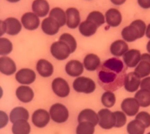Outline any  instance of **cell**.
I'll use <instances>...</instances> for the list:
<instances>
[{
  "instance_id": "4",
  "label": "cell",
  "mask_w": 150,
  "mask_h": 134,
  "mask_svg": "<svg viewBox=\"0 0 150 134\" xmlns=\"http://www.w3.org/2000/svg\"><path fill=\"white\" fill-rule=\"evenodd\" d=\"M73 88L76 91L89 94L93 92L96 88L95 82L91 79L81 76L76 78L73 82Z\"/></svg>"
},
{
  "instance_id": "27",
  "label": "cell",
  "mask_w": 150,
  "mask_h": 134,
  "mask_svg": "<svg viewBox=\"0 0 150 134\" xmlns=\"http://www.w3.org/2000/svg\"><path fill=\"white\" fill-rule=\"evenodd\" d=\"M84 67L89 71H94L98 69L100 64V59L97 55L89 54L84 59Z\"/></svg>"
},
{
  "instance_id": "10",
  "label": "cell",
  "mask_w": 150,
  "mask_h": 134,
  "mask_svg": "<svg viewBox=\"0 0 150 134\" xmlns=\"http://www.w3.org/2000/svg\"><path fill=\"white\" fill-rule=\"evenodd\" d=\"M139 105L138 101L133 98H128L123 100L121 105L123 111L127 116H133L139 111Z\"/></svg>"
},
{
  "instance_id": "14",
  "label": "cell",
  "mask_w": 150,
  "mask_h": 134,
  "mask_svg": "<svg viewBox=\"0 0 150 134\" xmlns=\"http://www.w3.org/2000/svg\"><path fill=\"white\" fill-rule=\"evenodd\" d=\"M50 120V116L47 112L44 109L36 110L33 114L32 122L34 125L39 128L45 127Z\"/></svg>"
},
{
  "instance_id": "6",
  "label": "cell",
  "mask_w": 150,
  "mask_h": 134,
  "mask_svg": "<svg viewBox=\"0 0 150 134\" xmlns=\"http://www.w3.org/2000/svg\"><path fill=\"white\" fill-rule=\"evenodd\" d=\"M98 124L103 129H110L115 127V117L113 112L108 109H103L98 113Z\"/></svg>"
},
{
  "instance_id": "42",
  "label": "cell",
  "mask_w": 150,
  "mask_h": 134,
  "mask_svg": "<svg viewBox=\"0 0 150 134\" xmlns=\"http://www.w3.org/2000/svg\"><path fill=\"white\" fill-rule=\"evenodd\" d=\"M113 4L117 6H120L124 4L126 0H110Z\"/></svg>"
},
{
  "instance_id": "37",
  "label": "cell",
  "mask_w": 150,
  "mask_h": 134,
  "mask_svg": "<svg viewBox=\"0 0 150 134\" xmlns=\"http://www.w3.org/2000/svg\"><path fill=\"white\" fill-rule=\"evenodd\" d=\"M12 49V43L9 40L5 38H0V55H8Z\"/></svg>"
},
{
  "instance_id": "21",
  "label": "cell",
  "mask_w": 150,
  "mask_h": 134,
  "mask_svg": "<svg viewBox=\"0 0 150 134\" xmlns=\"http://www.w3.org/2000/svg\"><path fill=\"white\" fill-rule=\"evenodd\" d=\"M16 71V66L14 61L7 56L0 58V71L6 75L14 73Z\"/></svg>"
},
{
  "instance_id": "38",
  "label": "cell",
  "mask_w": 150,
  "mask_h": 134,
  "mask_svg": "<svg viewBox=\"0 0 150 134\" xmlns=\"http://www.w3.org/2000/svg\"><path fill=\"white\" fill-rule=\"evenodd\" d=\"M115 117V128H120L124 126L127 122L126 115L122 112L116 111L114 112Z\"/></svg>"
},
{
  "instance_id": "44",
  "label": "cell",
  "mask_w": 150,
  "mask_h": 134,
  "mask_svg": "<svg viewBox=\"0 0 150 134\" xmlns=\"http://www.w3.org/2000/svg\"><path fill=\"white\" fill-rule=\"evenodd\" d=\"M146 49L149 53H150V40L148 42L147 45H146Z\"/></svg>"
},
{
  "instance_id": "18",
  "label": "cell",
  "mask_w": 150,
  "mask_h": 134,
  "mask_svg": "<svg viewBox=\"0 0 150 134\" xmlns=\"http://www.w3.org/2000/svg\"><path fill=\"white\" fill-rule=\"evenodd\" d=\"M105 16L107 23L110 26L117 27L121 23V14L118 9L115 8L109 9L105 13Z\"/></svg>"
},
{
  "instance_id": "32",
  "label": "cell",
  "mask_w": 150,
  "mask_h": 134,
  "mask_svg": "<svg viewBox=\"0 0 150 134\" xmlns=\"http://www.w3.org/2000/svg\"><path fill=\"white\" fill-rule=\"evenodd\" d=\"M145 129L144 125L136 119L131 121L127 127L129 134H144Z\"/></svg>"
},
{
  "instance_id": "43",
  "label": "cell",
  "mask_w": 150,
  "mask_h": 134,
  "mask_svg": "<svg viewBox=\"0 0 150 134\" xmlns=\"http://www.w3.org/2000/svg\"><path fill=\"white\" fill-rule=\"evenodd\" d=\"M145 33H146V37L150 38V23L147 26Z\"/></svg>"
},
{
  "instance_id": "8",
  "label": "cell",
  "mask_w": 150,
  "mask_h": 134,
  "mask_svg": "<svg viewBox=\"0 0 150 134\" xmlns=\"http://www.w3.org/2000/svg\"><path fill=\"white\" fill-rule=\"evenodd\" d=\"M134 72L140 78L150 75V54L145 53L141 55L140 62L136 67Z\"/></svg>"
},
{
  "instance_id": "40",
  "label": "cell",
  "mask_w": 150,
  "mask_h": 134,
  "mask_svg": "<svg viewBox=\"0 0 150 134\" xmlns=\"http://www.w3.org/2000/svg\"><path fill=\"white\" fill-rule=\"evenodd\" d=\"M140 88L150 91V76H148L142 80L140 83Z\"/></svg>"
},
{
  "instance_id": "7",
  "label": "cell",
  "mask_w": 150,
  "mask_h": 134,
  "mask_svg": "<svg viewBox=\"0 0 150 134\" xmlns=\"http://www.w3.org/2000/svg\"><path fill=\"white\" fill-rule=\"evenodd\" d=\"M50 114L53 120L57 123L65 122L69 116V111L65 106L57 103L52 106Z\"/></svg>"
},
{
  "instance_id": "41",
  "label": "cell",
  "mask_w": 150,
  "mask_h": 134,
  "mask_svg": "<svg viewBox=\"0 0 150 134\" xmlns=\"http://www.w3.org/2000/svg\"><path fill=\"white\" fill-rule=\"evenodd\" d=\"M138 4L144 9L150 8V0H137Z\"/></svg>"
},
{
  "instance_id": "33",
  "label": "cell",
  "mask_w": 150,
  "mask_h": 134,
  "mask_svg": "<svg viewBox=\"0 0 150 134\" xmlns=\"http://www.w3.org/2000/svg\"><path fill=\"white\" fill-rule=\"evenodd\" d=\"M95 126L89 122H83L79 123L76 129L77 134H93Z\"/></svg>"
},
{
  "instance_id": "11",
  "label": "cell",
  "mask_w": 150,
  "mask_h": 134,
  "mask_svg": "<svg viewBox=\"0 0 150 134\" xmlns=\"http://www.w3.org/2000/svg\"><path fill=\"white\" fill-rule=\"evenodd\" d=\"M21 21L23 27L29 30H34L37 29L40 23L38 16L32 12H27L23 14Z\"/></svg>"
},
{
  "instance_id": "22",
  "label": "cell",
  "mask_w": 150,
  "mask_h": 134,
  "mask_svg": "<svg viewBox=\"0 0 150 134\" xmlns=\"http://www.w3.org/2000/svg\"><path fill=\"white\" fill-rule=\"evenodd\" d=\"M98 114L92 109H87L81 111L78 116L79 123L83 122H90L96 126L98 123Z\"/></svg>"
},
{
  "instance_id": "46",
  "label": "cell",
  "mask_w": 150,
  "mask_h": 134,
  "mask_svg": "<svg viewBox=\"0 0 150 134\" xmlns=\"http://www.w3.org/2000/svg\"><path fill=\"white\" fill-rule=\"evenodd\" d=\"M147 134H150V132L148 133Z\"/></svg>"
},
{
  "instance_id": "28",
  "label": "cell",
  "mask_w": 150,
  "mask_h": 134,
  "mask_svg": "<svg viewBox=\"0 0 150 134\" xmlns=\"http://www.w3.org/2000/svg\"><path fill=\"white\" fill-rule=\"evenodd\" d=\"M29 118V114L28 110L21 107L14 108L12 110L10 115V121L13 123L19 120H24L27 121Z\"/></svg>"
},
{
  "instance_id": "17",
  "label": "cell",
  "mask_w": 150,
  "mask_h": 134,
  "mask_svg": "<svg viewBox=\"0 0 150 134\" xmlns=\"http://www.w3.org/2000/svg\"><path fill=\"white\" fill-rule=\"evenodd\" d=\"M141 53L139 50L132 49L126 52L123 56L125 65L129 68H134L140 62Z\"/></svg>"
},
{
  "instance_id": "20",
  "label": "cell",
  "mask_w": 150,
  "mask_h": 134,
  "mask_svg": "<svg viewBox=\"0 0 150 134\" xmlns=\"http://www.w3.org/2000/svg\"><path fill=\"white\" fill-rule=\"evenodd\" d=\"M65 71L69 76L77 77L83 73L84 67L83 64L77 60H71L68 62L65 66Z\"/></svg>"
},
{
  "instance_id": "2",
  "label": "cell",
  "mask_w": 150,
  "mask_h": 134,
  "mask_svg": "<svg viewBox=\"0 0 150 134\" xmlns=\"http://www.w3.org/2000/svg\"><path fill=\"white\" fill-rule=\"evenodd\" d=\"M146 29V24L144 21L140 19L135 20L122 29V37L127 42H133L144 36Z\"/></svg>"
},
{
  "instance_id": "23",
  "label": "cell",
  "mask_w": 150,
  "mask_h": 134,
  "mask_svg": "<svg viewBox=\"0 0 150 134\" xmlns=\"http://www.w3.org/2000/svg\"><path fill=\"white\" fill-rule=\"evenodd\" d=\"M16 94L18 98L23 103H28L33 98L34 94L31 88L22 86L16 89Z\"/></svg>"
},
{
  "instance_id": "1",
  "label": "cell",
  "mask_w": 150,
  "mask_h": 134,
  "mask_svg": "<svg viewBox=\"0 0 150 134\" xmlns=\"http://www.w3.org/2000/svg\"><path fill=\"white\" fill-rule=\"evenodd\" d=\"M126 70L120 59L115 57L109 59L97 69L98 83L104 90L115 91L124 85Z\"/></svg>"
},
{
  "instance_id": "45",
  "label": "cell",
  "mask_w": 150,
  "mask_h": 134,
  "mask_svg": "<svg viewBox=\"0 0 150 134\" xmlns=\"http://www.w3.org/2000/svg\"><path fill=\"white\" fill-rule=\"evenodd\" d=\"M8 2H11V3H16L18 2L21 0H6Z\"/></svg>"
},
{
  "instance_id": "12",
  "label": "cell",
  "mask_w": 150,
  "mask_h": 134,
  "mask_svg": "<svg viewBox=\"0 0 150 134\" xmlns=\"http://www.w3.org/2000/svg\"><path fill=\"white\" fill-rule=\"evenodd\" d=\"M36 74L31 69L24 68L19 71L15 75V78L21 84H30L36 79Z\"/></svg>"
},
{
  "instance_id": "25",
  "label": "cell",
  "mask_w": 150,
  "mask_h": 134,
  "mask_svg": "<svg viewBox=\"0 0 150 134\" xmlns=\"http://www.w3.org/2000/svg\"><path fill=\"white\" fill-rule=\"evenodd\" d=\"M36 69L39 74L43 77L51 76L54 71L52 65L45 59H41L38 61L36 64Z\"/></svg>"
},
{
  "instance_id": "19",
  "label": "cell",
  "mask_w": 150,
  "mask_h": 134,
  "mask_svg": "<svg viewBox=\"0 0 150 134\" xmlns=\"http://www.w3.org/2000/svg\"><path fill=\"white\" fill-rule=\"evenodd\" d=\"M32 9L38 17H43L47 15L50 7L46 0H35L32 5Z\"/></svg>"
},
{
  "instance_id": "36",
  "label": "cell",
  "mask_w": 150,
  "mask_h": 134,
  "mask_svg": "<svg viewBox=\"0 0 150 134\" xmlns=\"http://www.w3.org/2000/svg\"><path fill=\"white\" fill-rule=\"evenodd\" d=\"M86 19L93 21L98 27L105 23V18L104 15L100 12L96 11L90 12L88 15Z\"/></svg>"
},
{
  "instance_id": "35",
  "label": "cell",
  "mask_w": 150,
  "mask_h": 134,
  "mask_svg": "<svg viewBox=\"0 0 150 134\" xmlns=\"http://www.w3.org/2000/svg\"><path fill=\"white\" fill-rule=\"evenodd\" d=\"M65 42L70 48L71 53H74L77 48V42L74 38L67 33L62 34L59 38V40Z\"/></svg>"
},
{
  "instance_id": "30",
  "label": "cell",
  "mask_w": 150,
  "mask_h": 134,
  "mask_svg": "<svg viewBox=\"0 0 150 134\" xmlns=\"http://www.w3.org/2000/svg\"><path fill=\"white\" fill-rule=\"evenodd\" d=\"M134 97L140 106L146 108L150 105V91L145 89H140L136 93Z\"/></svg>"
},
{
  "instance_id": "34",
  "label": "cell",
  "mask_w": 150,
  "mask_h": 134,
  "mask_svg": "<svg viewBox=\"0 0 150 134\" xmlns=\"http://www.w3.org/2000/svg\"><path fill=\"white\" fill-rule=\"evenodd\" d=\"M101 102L104 106L108 108H111L115 103V96L112 92L107 91L102 95Z\"/></svg>"
},
{
  "instance_id": "39",
  "label": "cell",
  "mask_w": 150,
  "mask_h": 134,
  "mask_svg": "<svg viewBox=\"0 0 150 134\" xmlns=\"http://www.w3.org/2000/svg\"><path fill=\"white\" fill-rule=\"evenodd\" d=\"M135 119L140 121L147 128L150 127V114L146 111H141L136 116Z\"/></svg>"
},
{
  "instance_id": "31",
  "label": "cell",
  "mask_w": 150,
  "mask_h": 134,
  "mask_svg": "<svg viewBox=\"0 0 150 134\" xmlns=\"http://www.w3.org/2000/svg\"><path fill=\"white\" fill-rule=\"evenodd\" d=\"M49 16L57 21L60 26H63L67 22L66 13L62 8L56 7L52 9L49 13Z\"/></svg>"
},
{
  "instance_id": "15",
  "label": "cell",
  "mask_w": 150,
  "mask_h": 134,
  "mask_svg": "<svg viewBox=\"0 0 150 134\" xmlns=\"http://www.w3.org/2000/svg\"><path fill=\"white\" fill-rule=\"evenodd\" d=\"M67 25L70 29H75L79 24L81 21L79 11L75 8H70L66 11Z\"/></svg>"
},
{
  "instance_id": "29",
  "label": "cell",
  "mask_w": 150,
  "mask_h": 134,
  "mask_svg": "<svg viewBox=\"0 0 150 134\" xmlns=\"http://www.w3.org/2000/svg\"><path fill=\"white\" fill-rule=\"evenodd\" d=\"M30 130V125L27 120H19L14 123L12 132L14 134H29Z\"/></svg>"
},
{
  "instance_id": "9",
  "label": "cell",
  "mask_w": 150,
  "mask_h": 134,
  "mask_svg": "<svg viewBox=\"0 0 150 134\" xmlns=\"http://www.w3.org/2000/svg\"><path fill=\"white\" fill-rule=\"evenodd\" d=\"M54 92L60 97H65L70 93L69 85L65 80L61 78H57L53 81L52 84Z\"/></svg>"
},
{
  "instance_id": "13",
  "label": "cell",
  "mask_w": 150,
  "mask_h": 134,
  "mask_svg": "<svg viewBox=\"0 0 150 134\" xmlns=\"http://www.w3.org/2000/svg\"><path fill=\"white\" fill-rule=\"evenodd\" d=\"M140 83V78L134 72H131L127 74L124 82V88L127 91L134 92L138 90Z\"/></svg>"
},
{
  "instance_id": "26",
  "label": "cell",
  "mask_w": 150,
  "mask_h": 134,
  "mask_svg": "<svg viewBox=\"0 0 150 134\" xmlns=\"http://www.w3.org/2000/svg\"><path fill=\"white\" fill-rule=\"evenodd\" d=\"M110 51L114 56H121L129 50L127 43L123 40H117L111 44Z\"/></svg>"
},
{
  "instance_id": "5",
  "label": "cell",
  "mask_w": 150,
  "mask_h": 134,
  "mask_svg": "<svg viewBox=\"0 0 150 134\" xmlns=\"http://www.w3.org/2000/svg\"><path fill=\"white\" fill-rule=\"evenodd\" d=\"M50 51L52 56L59 61L66 59L71 53V50L68 45L60 41L52 43L50 48Z\"/></svg>"
},
{
  "instance_id": "3",
  "label": "cell",
  "mask_w": 150,
  "mask_h": 134,
  "mask_svg": "<svg viewBox=\"0 0 150 134\" xmlns=\"http://www.w3.org/2000/svg\"><path fill=\"white\" fill-rule=\"evenodd\" d=\"M1 36L5 33L10 35H17L22 29V25L17 19L9 17L0 22Z\"/></svg>"
},
{
  "instance_id": "24",
  "label": "cell",
  "mask_w": 150,
  "mask_h": 134,
  "mask_svg": "<svg viewBox=\"0 0 150 134\" xmlns=\"http://www.w3.org/2000/svg\"><path fill=\"white\" fill-rule=\"evenodd\" d=\"M98 26L93 21L86 19L80 24V32L83 36L89 37L95 34L97 31Z\"/></svg>"
},
{
  "instance_id": "16",
  "label": "cell",
  "mask_w": 150,
  "mask_h": 134,
  "mask_svg": "<svg viewBox=\"0 0 150 134\" xmlns=\"http://www.w3.org/2000/svg\"><path fill=\"white\" fill-rule=\"evenodd\" d=\"M41 26L43 32L49 35H53L57 34L60 27L58 22L50 16L42 21Z\"/></svg>"
}]
</instances>
